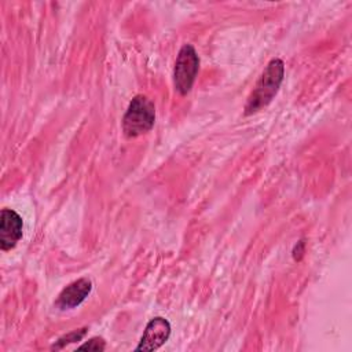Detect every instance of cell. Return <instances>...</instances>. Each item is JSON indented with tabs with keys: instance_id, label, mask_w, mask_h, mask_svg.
I'll list each match as a JSON object with an SVG mask.
<instances>
[{
	"instance_id": "6",
	"label": "cell",
	"mask_w": 352,
	"mask_h": 352,
	"mask_svg": "<svg viewBox=\"0 0 352 352\" xmlns=\"http://www.w3.org/2000/svg\"><path fill=\"white\" fill-rule=\"evenodd\" d=\"M91 289L92 283L89 279L81 278L78 280H74L60 292L55 301V305L60 309H72L80 305L85 300V297H88Z\"/></svg>"
},
{
	"instance_id": "2",
	"label": "cell",
	"mask_w": 352,
	"mask_h": 352,
	"mask_svg": "<svg viewBox=\"0 0 352 352\" xmlns=\"http://www.w3.org/2000/svg\"><path fill=\"white\" fill-rule=\"evenodd\" d=\"M155 121V107L154 103L143 96L136 95L122 118V131L128 138H136L142 133L150 131Z\"/></svg>"
},
{
	"instance_id": "5",
	"label": "cell",
	"mask_w": 352,
	"mask_h": 352,
	"mask_svg": "<svg viewBox=\"0 0 352 352\" xmlns=\"http://www.w3.org/2000/svg\"><path fill=\"white\" fill-rule=\"evenodd\" d=\"M170 334V324L166 319L157 316L151 319L140 338L139 345L136 346V351H154L158 349L162 344L166 342Z\"/></svg>"
},
{
	"instance_id": "8",
	"label": "cell",
	"mask_w": 352,
	"mask_h": 352,
	"mask_svg": "<svg viewBox=\"0 0 352 352\" xmlns=\"http://www.w3.org/2000/svg\"><path fill=\"white\" fill-rule=\"evenodd\" d=\"M104 348H106V344H104L103 338L94 337L89 341H87L85 344L80 345L77 349L78 351H95V352H99V351H104Z\"/></svg>"
},
{
	"instance_id": "3",
	"label": "cell",
	"mask_w": 352,
	"mask_h": 352,
	"mask_svg": "<svg viewBox=\"0 0 352 352\" xmlns=\"http://www.w3.org/2000/svg\"><path fill=\"white\" fill-rule=\"evenodd\" d=\"M199 67V58L191 44H186L180 48L173 70L175 88L180 95H186L191 91Z\"/></svg>"
},
{
	"instance_id": "1",
	"label": "cell",
	"mask_w": 352,
	"mask_h": 352,
	"mask_svg": "<svg viewBox=\"0 0 352 352\" xmlns=\"http://www.w3.org/2000/svg\"><path fill=\"white\" fill-rule=\"evenodd\" d=\"M283 73H285V66L280 59H272L267 65L253 92L248 98V102L245 104V114H252L258 111L274 99L283 80Z\"/></svg>"
},
{
	"instance_id": "4",
	"label": "cell",
	"mask_w": 352,
	"mask_h": 352,
	"mask_svg": "<svg viewBox=\"0 0 352 352\" xmlns=\"http://www.w3.org/2000/svg\"><path fill=\"white\" fill-rule=\"evenodd\" d=\"M22 217L11 210L3 209L0 214V248L1 250L12 249L22 238Z\"/></svg>"
},
{
	"instance_id": "7",
	"label": "cell",
	"mask_w": 352,
	"mask_h": 352,
	"mask_svg": "<svg viewBox=\"0 0 352 352\" xmlns=\"http://www.w3.org/2000/svg\"><path fill=\"white\" fill-rule=\"evenodd\" d=\"M85 333H87V329H85V327H84V329H80V330H74V331H72V333H69V334L60 337V338L56 341V344H54L52 349H62V348H63L65 345H67V344L80 341V340L85 336Z\"/></svg>"
}]
</instances>
